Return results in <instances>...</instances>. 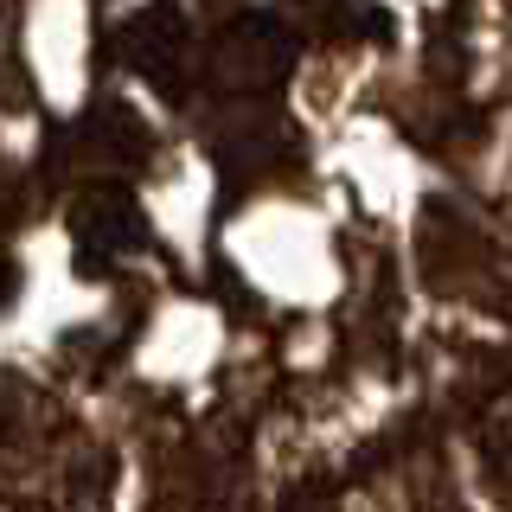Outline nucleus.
Returning a JSON list of instances; mask_svg holds the SVG:
<instances>
[{"label":"nucleus","mask_w":512,"mask_h":512,"mask_svg":"<svg viewBox=\"0 0 512 512\" xmlns=\"http://www.w3.org/2000/svg\"><path fill=\"white\" fill-rule=\"evenodd\" d=\"M0 365L122 512H512V0H0Z\"/></svg>","instance_id":"nucleus-1"},{"label":"nucleus","mask_w":512,"mask_h":512,"mask_svg":"<svg viewBox=\"0 0 512 512\" xmlns=\"http://www.w3.org/2000/svg\"><path fill=\"white\" fill-rule=\"evenodd\" d=\"M0 512H122L103 455L7 365H0Z\"/></svg>","instance_id":"nucleus-2"}]
</instances>
